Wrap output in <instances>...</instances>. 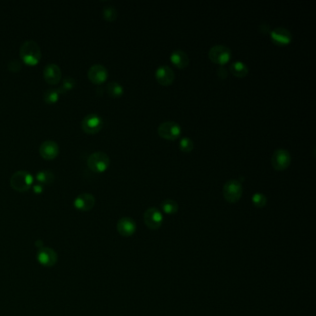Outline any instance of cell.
Wrapping results in <instances>:
<instances>
[{
    "label": "cell",
    "mask_w": 316,
    "mask_h": 316,
    "mask_svg": "<svg viewBox=\"0 0 316 316\" xmlns=\"http://www.w3.org/2000/svg\"><path fill=\"white\" fill-rule=\"evenodd\" d=\"M20 55L23 61L30 65H35L39 62L42 53L38 43L35 40H26L20 48Z\"/></svg>",
    "instance_id": "1"
},
{
    "label": "cell",
    "mask_w": 316,
    "mask_h": 316,
    "mask_svg": "<svg viewBox=\"0 0 316 316\" xmlns=\"http://www.w3.org/2000/svg\"><path fill=\"white\" fill-rule=\"evenodd\" d=\"M34 177L25 170H19L12 174L10 177V186L15 190L23 192L28 190L31 186L33 185Z\"/></svg>",
    "instance_id": "2"
},
{
    "label": "cell",
    "mask_w": 316,
    "mask_h": 316,
    "mask_svg": "<svg viewBox=\"0 0 316 316\" xmlns=\"http://www.w3.org/2000/svg\"><path fill=\"white\" fill-rule=\"evenodd\" d=\"M111 162L109 155L104 151H95L87 158V165L94 172L101 173L107 170Z\"/></svg>",
    "instance_id": "3"
},
{
    "label": "cell",
    "mask_w": 316,
    "mask_h": 316,
    "mask_svg": "<svg viewBox=\"0 0 316 316\" xmlns=\"http://www.w3.org/2000/svg\"><path fill=\"white\" fill-rule=\"evenodd\" d=\"M243 187L241 183L237 180L227 181L223 188V194L226 201L229 203H236L241 198Z\"/></svg>",
    "instance_id": "4"
},
{
    "label": "cell",
    "mask_w": 316,
    "mask_h": 316,
    "mask_svg": "<svg viewBox=\"0 0 316 316\" xmlns=\"http://www.w3.org/2000/svg\"><path fill=\"white\" fill-rule=\"evenodd\" d=\"M232 57V52L229 47L223 45H216L214 46L209 51L210 59L217 64L223 65L227 63Z\"/></svg>",
    "instance_id": "5"
},
{
    "label": "cell",
    "mask_w": 316,
    "mask_h": 316,
    "mask_svg": "<svg viewBox=\"0 0 316 316\" xmlns=\"http://www.w3.org/2000/svg\"><path fill=\"white\" fill-rule=\"evenodd\" d=\"M182 129L176 121H167L160 123L158 127V136L164 139L176 140L180 137Z\"/></svg>",
    "instance_id": "6"
},
{
    "label": "cell",
    "mask_w": 316,
    "mask_h": 316,
    "mask_svg": "<svg viewBox=\"0 0 316 316\" xmlns=\"http://www.w3.org/2000/svg\"><path fill=\"white\" fill-rule=\"evenodd\" d=\"M144 223L151 230H157L163 223V215L161 212L155 208H149L144 213Z\"/></svg>",
    "instance_id": "7"
},
{
    "label": "cell",
    "mask_w": 316,
    "mask_h": 316,
    "mask_svg": "<svg viewBox=\"0 0 316 316\" xmlns=\"http://www.w3.org/2000/svg\"><path fill=\"white\" fill-rule=\"evenodd\" d=\"M272 166L277 171H283L290 165L291 163V156L287 149H276L271 158Z\"/></svg>",
    "instance_id": "8"
},
{
    "label": "cell",
    "mask_w": 316,
    "mask_h": 316,
    "mask_svg": "<svg viewBox=\"0 0 316 316\" xmlns=\"http://www.w3.org/2000/svg\"><path fill=\"white\" fill-rule=\"evenodd\" d=\"M81 125L85 133L96 134L102 128V118L96 113H89L83 118Z\"/></svg>",
    "instance_id": "9"
},
{
    "label": "cell",
    "mask_w": 316,
    "mask_h": 316,
    "mask_svg": "<svg viewBox=\"0 0 316 316\" xmlns=\"http://www.w3.org/2000/svg\"><path fill=\"white\" fill-rule=\"evenodd\" d=\"M37 259L41 265L46 267H51L54 266L58 261V254L54 250L48 247H44L39 249Z\"/></svg>",
    "instance_id": "10"
},
{
    "label": "cell",
    "mask_w": 316,
    "mask_h": 316,
    "mask_svg": "<svg viewBox=\"0 0 316 316\" xmlns=\"http://www.w3.org/2000/svg\"><path fill=\"white\" fill-rule=\"evenodd\" d=\"M271 40L277 46H287L292 41V35L288 29L277 27L271 31Z\"/></svg>",
    "instance_id": "11"
},
{
    "label": "cell",
    "mask_w": 316,
    "mask_h": 316,
    "mask_svg": "<svg viewBox=\"0 0 316 316\" xmlns=\"http://www.w3.org/2000/svg\"><path fill=\"white\" fill-rule=\"evenodd\" d=\"M96 204V198L90 193H81L77 196L74 200L75 208L82 212L90 211Z\"/></svg>",
    "instance_id": "12"
},
{
    "label": "cell",
    "mask_w": 316,
    "mask_h": 316,
    "mask_svg": "<svg viewBox=\"0 0 316 316\" xmlns=\"http://www.w3.org/2000/svg\"><path fill=\"white\" fill-rule=\"evenodd\" d=\"M88 78L95 84H101L108 78V70L102 64H93L88 70Z\"/></svg>",
    "instance_id": "13"
},
{
    "label": "cell",
    "mask_w": 316,
    "mask_h": 316,
    "mask_svg": "<svg viewBox=\"0 0 316 316\" xmlns=\"http://www.w3.org/2000/svg\"><path fill=\"white\" fill-rule=\"evenodd\" d=\"M59 152V147L54 140H46L39 147V153L44 158H56Z\"/></svg>",
    "instance_id": "14"
},
{
    "label": "cell",
    "mask_w": 316,
    "mask_h": 316,
    "mask_svg": "<svg viewBox=\"0 0 316 316\" xmlns=\"http://www.w3.org/2000/svg\"><path fill=\"white\" fill-rule=\"evenodd\" d=\"M117 231L122 237H132L137 231V223L130 217H122L117 223Z\"/></svg>",
    "instance_id": "15"
},
{
    "label": "cell",
    "mask_w": 316,
    "mask_h": 316,
    "mask_svg": "<svg viewBox=\"0 0 316 316\" xmlns=\"http://www.w3.org/2000/svg\"><path fill=\"white\" fill-rule=\"evenodd\" d=\"M155 76L158 84L165 86L173 84L175 81V73L169 66H159L156 71Z\"/></svg>",
    "instance_id": "16"
},
{
    "label": "cell",
    "mask_w": 316,
    "mask_h": 316,
    "mask_svg": "<svg viewBox=\"0 0 316 316\" xmlns=\"http://www.w3.org/2000/svg\"><path fill=\"white\" fill-rule=\"evenodd\" d=\"M44 78L49 84H58L61 78L60 67L56 63H48L43 71Z\"/></svg>",
    "instance_id": "17"
},
{
    "label": "cell",
    "mask_w": 316,
    "mask_h": 316,
    "mask_svg": "<svg viewBox=\"0 0 316 316\" xmlns=\"http://www.w3.org/2000/svg\"><path fill=\"white\" fill-rule=\"evenodd\" d=\"M171 61L179 69H185L189 64V57L183 50H175L171 54Z\"/></svg>",
    "instance_id": "18"
},
{
    "label": "cell",
    "mask_w": 316,
    "mask_h": 316,
    "mask_svg": "<svg viewBox=\"0 0 316 316\" xmlns=\"http://www.w3.org/2000/svg\"><path fill=\"white\" fill-rule=\"evenodd\" d=\"M230 73L237 77H245L249 74V68L242 61H235L230 66Z\"/></svg>",
    "instance_id": "19"
},
{
    "label": "cell",
    "mask_w": 316,
    "mask_h": 316,
    "mask_svg": "<svg viewBox=\"0 0 316 316\" xmlns=\"http://www.w3.org/2000/svg\"><path fill=\"white\" fill-rule=\"evenodd\" d=\"M54 173L51 170H41L37 174V179L41 185H50L54 181Z\"/></svg>",
    "instance_id": "20"
},
{
    "label": "cell",
    "mask_w": 316,
    "mask_h": 316,
    "mask_svg": "<svg viewBox=\"0 0 316 316\" xmlns=\"http://www.w3.org/2000/svg\"><path fill=\"white\" fill-rule=\"evenodd\" d=\"M106 90L113 98H119L123 94V87L118 82H110L106 86Z\"/></svg>",
    "instance_id": "21"
},
{
    "label": "cell",
    "mask_w": 316,
    "mask_h": 316,
    "mask_svg": "<svg viewBox=\"0 0 316 316\" xmlns=\"http://www.w3.org/2000/svg\"><path fill=\"white\" fill-rule=\"evenodd\" d=\"M161 210L166 214H175L178 212V204L174 199H165L160 205Z\"/></svg>",
    "instance_id": "22"
},
{
    "label": "cell",
    "mask_w": 316,
    "mask_h": 316,
    "mask_svg": "<svg viewBox=\"0 0 316 316\" xmlns=\"http://www.w3.org/2000/svg\"><path fill=\"white\" fill-rule=\"evenodd\" d=\"M76 84V80L72 76H66L62 81L61 85L58 88L59 93H65L68 90L73 89Z\"/></svg>",
    "instance_id": "23"
},
{
    "label": "cell",
    "mask_w": 316,
    "mask_h": 316,
    "mask_svg": "<svg viewBox=\"0 0 316 316\" xmlns=\"http://www.w3.org/2000/svg\"><path fill=\"white\" fill-rule=\"evenodd\" d=\"M102 14L104 19L107 20L109 21H113L114 20L117 18L118 12H117V10L113 6H112V5H108V6L104 7Z\"/></svg>",
    "instance_id": "24"
},
{
    "label": "cell",
    "mask_w": 316,
    "mask_h": 316,
    "mask_svg": "<svg viewBox=\"0 0 316 316\" xmlns=\"http://www.w3.org/2000/svg\"><path fill=\"white\" fill-rule=\"evenodd\" d=\"M59 92L58 88H49L46 90L43 95L44 100L48 104L56 102L59 99Z\"/></svg>",
    "instance_id": "25"
},
{
    "label": "cell",
    "mask_w": 316,
    "mask_h": 316,
    "mask_svg": "<svg viewBox=\"0 0 316 316\" xmlns=\"http://www.w3.org/2000/svg\"><path fill=\"white\" fill-rule=\"evenodd\" d=\"M252 203L257 208H263L267 203V198L261 193H255L252 196Z\"/></svg>",
    "instance_id": "26"
},
{
    "label": "cell",
    "mask_w": 316,
    "mask_h": 316,
    "mask_svg": "<svg viewBox=\"0 0 316 316\" xmlns=\"http://www.w3.org/2000/svg\"><path fill=\"white\" fill-rule=\"evenodd\" d=\"M179 148L184 152H190L194 149L193 141L189 138H183L179 142Z\"/></svg>",
    "instance_id": "27"
},
{
    "label": "cell",
    "mask_w": 316,
    "mask_h": 316,
    "mask_svg": "<svg viewBox=\"0 0 316 316\" xmlns=\"http://www.w3.org/2000/svg\"><path fill=\"white\" fill-rule=\"evenodd\" d=\"M21 62L18 60V59H11L9 64H8V68L10 71L12 72H18L20 69H21Z\"/></svg>",
    "instance_id": "28"
},
{
    "label": "cell",
    "mask_w": 316,
    "mask_h": 316,
    "mask_svg": "<svg viewBox=\"0 0 316 316\" xmlns=\"http://www.w3.org/2000/svg\"><path fill=\"white\" fill-rule=\"evenodd\" d=\"M33 189H34V191L36 193H41L44 188H43V185H41V184H36L35 186H33Z\"/></svg>",
    "instance_id": "29"
}]
</instances>
